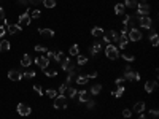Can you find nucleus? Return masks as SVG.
<instances>
[{
	"mask_svg": "<svg viewBox=\"0 0 159 119\" xmlns=\"http://www.w3.org/2000/svg\"><path fill=\"white\" fill-rule=\"evenodd\" d=\"M35 63L40 67L41 70H46V68H48V65H49V61L45 57V56H40V57H35Z\"/></svg>",
	"mask_w": 159,
	"mask_h": 119,
	"instance_id": "obj_8",
	"label": "nucleus"
},
{
	"mask_svg": "<svg viewBox=\"0 0 159 119\" xmlns=\"http://www.w3.org/2000/svg\"><path fill=\"white\" fill-rule=\"evenodd\" d=\"M123 94H124V86H118V89L111 92V95H113V97H116V98H119Z\"/></svg>",
	"mask_w": 159,
	"mask_h": 119,
	"instance_id": "obj_28",
	"label": "nucleus"
},
{
	"mask_svg": "<svg viewBox=\"0 0 159 119\" xmlns=\"http://www.w3.org/2000/svg\"><path fill=\"white\" fill-rule=\"evenodd\" d=\"M138 119H146V116H145V114H142V113H140V118H138Z\"/></svg>",
	"mask_w": 159,
	"mask_h": 119,
	"instance_id": "obj_54",
	"label": "nucleus"
},
{
	"mask_svg": "<svg viewBox=\"0 0 159 119\" xmlns=\"http://www.w3.org/2000/svg\"><path fill=\"white\" fill-rule=\"evenodd\" d=\"M18 3H19V5H27L29 2H27V0H18Z\"/></svg>",
	"mask_w": 159,
	"mask_h": 119,
	"instance_id": "obj_52",
	"label": "nucleus"
},
{
	"mask_svg": "<svg viewBox=\"0 0 159 119\" xmlns=\"http://www.w3.org/2000/svg\"><path fill=\"white\" fill-rule=\"evenodd\" d=\"M129 21H130V14H124V18H123V26H129Z\"/></svg>",
	"mask_w": 159,
	"mask_h": 119,
	"instance_id": "obj_42",
	"label": "nucleus"
},
{
	"mask_svg": "<svg viewBox=\"0 0 159 119\" xmlns=\"http://www.w3.org/2000/svg\"><path fill=\"white\" fill-rule=\"evenodd\" d=\"M5 33H6V27L3 26V24H2V26H0V38H2V37H3V35H5Z\"/></svg>",
	"mask_w": 159,
	"mask_h": 119,
	"instance_id": "obj_46",
	"label": "nucleus"
},
{
	"mask_svg": "<svg viewBox=\"0 0 159 119\" xmlns=\"http://www.w3.org/2000/svg\"><path fill=\"white\" fill-rule=\"evenodd\" d=\"M34 49H35L37 53H46V51H48V48H45V46H41V45H37Z\"/></svg>",
	"mask_w": 159,
	"mask_h": 119,
	"instance_id": "obj_40",
	"label": "nucleus"
},
{
	"mask_svg": "<svg viewBox=\"0 0 159 119\" xmlns=\"http://www.w3.org/2000/svg\"><path fill=\"white\" fill-rule=\"evenodd\" d=\"M76 63H78V67L86 65V63H88V57H86V56H83V54H78V56H76Z\"/></svg>",
	"mask_w": 159,
	"mask_h": 119,
	"instance_id": "obj_20",
	"label": "nucleus"
},
{
	"mask_svg": "<svg viewBox=\"0 0 159 119\" xmlns=\"http://www.w3.org/2000/svg\"><path fill=\"white\" fill-rule=\"evenodd\" d=\"M86 76H88L89 79H92V78H96V76H97V73H96V71H91V73H88V75H86Z\"/></svg>",
	"mask_w": 159,
	"mask_h": 119,
	"instance_id": "obj_50",
	"label": "nucleus"
},
{
	"mask_svg": "<svg viewBox=\"0 0 159 119\" xmlns=\"http://www.w3.org/2000/svg\"><path fill=\"white\" fill-rule=\"evenodd\" d=\"M121 57L124 59V61H127V62H134V61H135V56H134L132 53H126V51L123 53Z\"/></svg>",
	"mask_w": 159,
	"mask_h": 119,
	"instance_id": "obj_25",
	"label": "nucleus"
},
{
	"mask_svg": "<svg viewBox=\"0 0 159 119\" xmlns=\"http://www.w3.org/2000/svg\"><path fill=\"white\" fill-rule=\"evenodd\" d=\"M46 95H48L49 98H54L57 95V90L56 89H48V90H46Z\"/></svg>",
	"mask_w": 159,
	"mask_h": 119,
	"instance_id": "obj_38",
	"label": "nucleus"
},
{
	"mask_svg": "<svg viewBox=\"0 0 159 119\" xmlns=\"http://www.w3.org/2000/svg\"><path fill=\"white\" fill-rule=\"evenodd\" d=\"M68 63H70V57H64V59L61 61V68H62V70H67Z\"/></svg>",
	"mask_w": 159,
	"mask_h": 119,
	"instance_id": "obj_33",
	"label": "nucleus"
},
{
	"mask_svg": "<svg viewBox=\"0 0 159 119\" xmlns=\"http://www.w3.org/2000/svg\"><path fill=\"white\" fill-rule=\"evenodd\" d=\"M118 40H119V32L113 30V41H115V43H118Z\"/></svg>",
	"mask_w": 159,
	"mask_h": 119,
	"instance_id": "obj_47",
	"label": "nucleus"
},
{
	"mask_svg": "<svg viewBox=\"0 0 159 119\" xmlns=\"http://www.w3.org/2000/svg\"><path fill=\"white\" fill-rule=\"evenodd\" d=\"M123 116H124V118H130V116H132V110L124 108V110H123Z\"/></svg>",
	"mask_w": 159,
	"mask_h": 119,
	"instance_id": "obj_43",
	"label": "nucleus"
},
{
	"mask_svg": "<svg viewBox=\"0 0 159 119\" xmlns=\"http://www.w3.org/2000/svg\"><path fill=\"white\" fill-rule=\"evenodd\" d=\"M84 103H86V108H88V110H92V108L96 106V102L92 100V98H89V100H88V102H84Z\"/></svg>",
	"mask_w": 159,
	"mask_h": 119,
	"instance_id": "obj_39",
	"label": "nucleus"
},
{
	"mask_svg": "<svg viewBox=\"0 0 159 119\" xmlns=\"http://www.w3.org/2000/svg\"><path fill=\"white\" fill-rule=\"evenodd\" d=\"M27 2H29V0H27Z\"/></svg>",
	"mask_w": 159,
	"mask_h": 119,
	"instance_id": "obj_55",
	"label": "nucleus"
},
{
	"mask_svg": "<svg viewBox=\"0 0 159 119\" xmlns=\"http://www.w3.org/2000/svg\"><path fill=\"white\" fill-rule=\"evenodd\" d=\"M34 90H35L38 95H43V89H41L40 84H35V86H34Z\"/></svg>",
	"mask_w": 159,
	"mask_h": 119,
	"instance_id": "obj_41",
	"label": "nucleus"
},
{
	"mask_svg": "<svg viewBox=\"0 0 159 119\" xmlns=\"http://www.w3.org/2000/svg\"><path fill=\"white\" fill-rule=\"evenodd\" d=\"M65 90H67V84L64 83V84L59 86V94H65Z\"/></svg>",
	"mask_w": 159,
	"mask_h": 119,
	"instance_id": "obj_44",
	"label": "nucleus"
},
{
	"mask_svg": "<svg viewBox=\"0 0 159 119\" xmlns=\"http://www.w3.org/2000/svg\"><path fill=\"white\" fill-rule=\"evenodd\" d=\"M132 111H135V113H143V111H145V102H137L134 105Z\"/></svg>",
	"mask_w": 159,
	"mask_h": 119,
	"instance_id": "obj_17",
	"label": "nucleus"
},
{
	"mask_svg": "<svg viewBox=\"0 0 159 119\" xmlns=\"http://www.w3.org/2000/svg\"><path fill=\"white\" fill-rule=\"evenodd\" d=\"M0 21H5V10H3V8L2 6H0Z\"/></svg>",
	"mask_w": 159,
	"mask_h": 119,
	"instance_id": "obj_48",
	"label": "nucleus"
},
{
	"mask_svg": "<svg viewBox=\"0 0 159 119\" xmlns=\"http://www.w3.org/2000/svg\"><path fill=\"white\" fill-rule=\"evenodd\" d=\"M150 113H151V116H153V118H158V116H159V113H158L156 108H153V110L150 111Z\"/></svg>",
	"mask_w": 159,
	"mask_h": 119,
	"instance_id": "obj_49",
	"label": "nucleus"
},
{
	"mask_svg": "<svg viewBox=\"0 0 159 119\" xmlns=\"http://www.w3.org/2000/svg\"><path fill=\"white\" fill-rule=\"evenodd\" d=\"M76 94H78V90L75 89V87H72V86H67V90H65V97L67 98H75L76 97Z\"/></svg>",
	"mask_w": 159,
	"mask_h": 119,
	"instance_id": "obj_12",
	"label": "nucleus"
},
{
	"mask_svg": "<svg viewBox=\"0 0 159 119\" xmlns=\"http://www.w3.org/2000/svg\"><path fill=\"white\" fill-rule=\"evenodd\" d=\"M151 6L148 3H137V14L140 16H150Z\"/></svg>",
	"mask_w": 159,
	"mask_h": 119,
	"instance_id": "obj_4",
	"label": "nucleus"
},
{
	"mask_svg": "<svg viewBox=\"0 0 159 119\" xmlns=\"http://www.w3.org/2000/svg\"><path fill=\"white\" fill-rule=\"evenodd\" d=\"M21 30H22V27L19 26V24H8V26H6V32H8L10 35H16Z\"/></svg>",
	"mask_w": 159,
	"mask_h": 119,
	"instance_id": "obj_9",
	"label": "nucleus"
},
{
	"mask_svg": "<svg viewBox=\"0 0 159 119\" xmlns=\"http://www.w3.org/2000/svg\"><path fill=\"white\" fill-rule=\"evenodd\" d=\"M123 78L126 79V81H140V73H138V71L130 70V71H127V73H124Z\"/></svg>",
	"mask_w": 159,
	"mask_h": 119,
	"instance_id": "obj_6",
	"label": "nucleus"
},
{
	"mask_svg": "<svg viewBox=\"0 0 159 119\" xmlns=\"http://www.w3.org/2000/svg\"><path fill=\"white\" fill-rule=\"evenodd\" d=\"M45 75H46L48 78H54V76H57V71H56V70H48V68H46V70H45Z\"/></svg>",
	"mask_w": 159,
	"mask_h": 119,
	"instance_id": "obj_37",
	"label": "nucleus"
},
{
	"mask_svg": "<svg viewBox=\"0 0 159 119\" xmlns=\"http://www.w3.org/2000/svg\"><path fill=\"white\" fill-rule=\"evenodd\" d=\"M124 8H126V6H124L123 3H118V5L115 6V13H116V14H119V16L124 14Z\"/></svg>",
	"mask_w": 159,
	"mask_h": 119,
	"instance_id": "obj_32",
	"label": "nucleus"
},
{
	"mask_svg": "<svg viewBox=\"0 0 159 119\" xmlns=\"http://www.w3.org/2000/svg\"><path fill=\"white\" fill-rule=\"evenodd\" d=\"M100 49H102V46H100V43H94V45L91 46V49H89V53H91V56H97Z\"/></svg>",
	"mask_w": 159,
	"mask_h": 119,
	"instance_id": "obj_21",
	"label": "nucleus"
},
{
	"mask_svg": "<svg viewBox=\"0 0 159 119\" xmlns=\"http://www.w3.org/2000/svg\"><path fill=\"white\" fill-rule=\"evenodd\" d=\"M126 37H127V40H129V41H140L142 37H143V33H142L140 30H137V27H132V29L127 32Z\"/></svg>",
	"mask_w": 159,
	"mask_h": 119,
	"instance_id": "obj_3",
	"label": "nucleus"
},
{
	"mask_svg": "<svg viewBox=\"0 0 159 119\" xmlns=\"http://www.w3.org/2000/svg\"><path fill=\"white\" fill-rule=\"evenodd\" d=\"M67 100H68V98L65 97L64 94H57L56 97H54V108H56V110L67 108Z\"/></svg>",
	"mask_w": 159,
	"mask_h": 119,
	"instance_id": "obj_2",
	"label": "nucleus"
},
{
	"mask_svg": "<svg viewBox=\"0 0 159 119\" xmlns=\"http://www.w3.org/2000/svg\"><path fill=\"white\" fill-rule=\"evenodd\" d=\"M32 62H34V61H32V57H30L29 54H24V56H22V59H21V65H22V67H29Z\"/></svg>",
	"mask_w": 159,
	"mask_h": 119,
	"instance_id": "obj_18",
	"label": "nucleus"
},
{
	"mask_svg": "<svg viewBox=\"0 0 159 119\" xmlns=\"http://www.w3.org/2000/svg\"><path fill=\"white\" fill-rule=\"evenodd\" d=\"M30 19H38V18H40V16H41V13H40V10H32V11H30Z\"/></svg>",
	"mask_w": 159,
	"mask_h": 119,
	"instance_id": "obj_36",
	"label": "nucleus"
},
{
	"mask_svg": "<svg viewBox=\"0 0 159 119\" xmlns=\"http://www.w3.org/2000/svg\"><path fill=\"white\" fill-rule=\"evenodd\" d=\"M8 79H11V81H21L22 79V73L18 70H10L8 71Z\"/></svg>",
	"mask_w": 159,
	"mask_h": 119,
	"instance_id": "obj_10",
	"label": "nucleus"
},
{
	"mask_svg": "<svg viewBox=\"0 0 159 119\" xmlns=\"http://www.w3.org/2000/svg\"><path fill=\"white\" fill-rule=\"evenodd\" d=\"M19 22H21V24H19V26H29V24H30V16H29V13H27V11H24V13H22L21 16H19Z\"/></svg>",
	"mask_w": 159,
	"mask_h": 119,
	"instance_id": "obj_11",
	"label": "nucleus"
},
{
	"mask_svg": "<svg viewBox=\"0 0 159 119\" xmlns=\"http://www.w3.org/2000/svg\"><path fill=\"white\" fill-rule=\"evenodd\" d=\"M38 33H40L41 37H48V38L54 37V30L53 29H38Z\"/></svg>",
	"mask_w": 159,
	"mask_h": 119,
	"instance_id": "obj_15",
	"label": "nucleus"
},
{
	"mask_svg": "<svg viewBox=\"0 0 159 119\" xmlns=\"http://www.w3.org/2000/svg\"><path fill=\"white\" fill-rule=\"evenodd\" d=\"M103 40H105L107 43H111V41H113V30L103 32Z\"/></svg>",
	"mask_w": 159,
	"mask_h": 119,
	"instance_id": "obj_27",
	"label": "nucleus"
},
{
	"mask_svg": "<svg viewBox=\"0 0 159 119\" xmlns=\"http://www.w3.org/2000/svg\"><path fill=\"white\" fill-rule=\"evenodd\" d=\"M150 41H151V45H153V46H158L159 45V37H158L156 32H153V33L150 35Z\"/></svg>",
	"mask_w": 159,
	"mask_h": 119,
	"instance_id": "obj_26",
	"label": "nucleus"
},
{
	"mask_svg": "<svg viewBox=\"0 0 159 119\" xmlns=\"http://www.w3.org/2000/svg\"><path fill=\"white\" fill-rule=\"evenodd\" d=\"M156 86H158L156 81H146V83H145V90H146L148 94H151L154 89H156Z\"/></svg>",
	"mask_w": 159,
	"mask_h": 119,
	"instance_id": "obj_14",
	"label": "nucleus"
},
{
	"mask_svg": "<svg viewBox=\"0 0 159 119\" xmlns=\"http://www.w3.org/2000/svg\"><path fill=\"white\" fill-rule=\"evenodd\" d=\"M76 95H78V100L80 102H88L89 100V94L86 92V90H84V89H81V90H78V94H76Z\"/></svg>",
	"mask_w": 159,
	"mask_h": 119,
	"instance_id": "obj_16",
	"label": "nucleus"
},
{
	"mask_svg": "<svg viewBox=\"0 0 159 119\" xmlns=\"http://www.w3.org/2000/svg\"><path fill=\"white\" fill-rule=\"evenodd\" d=\"M43 0H29V3H32V5H38V3H41Z\"/></svg>",
	"mask_w": 159,
	"mask_h": 119,
	"instance_id": "obj_51",
	"label": "nucleus"
},
{
	"mask_svg": "<svg viewBox=\"0 0 159 119\" xmlns=\"http://www.w3.org/2000/svg\"><path fill=\"white\" fill-rule=\"evenodd\" d=\"M130 70H132V68H130V65H126V67H124V73H127V71H130Z\"/></svg>",
	"mask_w": 159,
	"mask_h": 119,
	"instance_id": "obj_53",
	"label": "nucleus"
},
{
	"mask_svg": "<svg viewBox=\"0 0 159 119\" xmlns=\"http://www.w3.org/2000/svg\"><path fill=\"white\" fill-rule=\"evenodd\" d=\"M100 90H102V86H100V84H94V86L91 87V94L92 95H97Z\"/></svg>",
	"mask_w": 159,
	"mask_h": 119,
	"instance_id": "obj_34",
	"label": "nucleus"
},
{
	"mask_svg": "<svg viewBox=\"0 0 159 119\" xmlns=\"http://www.w3.org/2000/svg\"><path fill=\"white\" fill-rule=\"evenodd\" d=\"M103 32H105V30H103L102 29V27H94V29H92L91 30V35H92V37H103Z\"/></svg>",
	"mask_w": 159,
	"mask_h": 119,
	"instance_id": "obj_19",
	"label": "nucleus"
},
{
	"mask_svg": "<svg viewBox=\"0 0 159 119\" xmlns=\"http://www.w3.org/2000/svg\"><path fill=\"white\" fill-rule=\"evenodd\" d=\"M35 71L34 70H27V71H24V73H22V78H26V79H32V78H35Z\"/></svg>",
	"mask_w": 159,
	"mask_h": 119,
	"instance_id": "obj_30",
	"label": "nucleus"
},
{
	"mask_svg": "<svg viewBox=\"0 0 159 119\" xmlns=\"http://www.w3.org/2000/svg\"><path fill=\"white\" fill-rule=\"evenodd\" d=\"M124 81H126L124 78H118V79L115 81V84H116V86H124Z\"/></svg>",
	"mask_w": 159,
	"mask_h": 119,
	"instance_id": "obj_45",
	"label": "nucleus"
},
{
	"mask_svg": "<svg viewBox=\"0 0 159 119\" xmlns=\"http://www.w3.org/2000/svg\"><path fill=\"white\" fill-rule=\"evenodd\" d=\"M138 22H140V27H143V29H151L153 27V21H151L150 16H140Z\"/></svg>",
	"mask_w": 159,
	"mask_h": 119,
	"instance_id": "obj_5",
	"label": "nucleus"
},
{
	"mask_svg": "<svg viewBox=\"0 0 159 119\" xmlns=\"http://www.w3.org/2000/svg\"><path fill=\"white\" fill-rule=\"evenodd\" d=\"M89 83V78L86 76V75H80V76H76V84L83 86V84H88Z\"/></svg>",
	"mask_w": 159,
	"mask_h": 119,
	"instance_id": "obj_22",
	"label": "nucleus"
},
{
	"mask_svg": "<svg viewBox=\"0 0 159 119\" xmlns=\"http://www.w3.org/2000/svg\"><path fill=\"white\" fill-rule=\"evenodd\" d=\"M105 56L110 61H116V59L119 57V51H118V48H116L115 45H111V43H108L107 48H105Z\"/></svg>",
	"mask_w": 159,
	"mask_h": 119,
	"instance_id": "obj_1",
	"label": "nucleus"
},
{
	"mask_svg": "<svg viewBox=\"0 0 159 119\" xmlns=\"http://www.w3.org/2000/svg\"><path fill=\"white\" fill-rule=\"evenodd\" d=\"M41 3H43L46 8H54L56 6V0H43Z\"/></svg>",
	"mask_w": 159,
	"mask_h": 119,
	"instance_id": "obj_35",
	"label": "nucleus"
},
{
	"mask_svg": "<svg viewBox=\"0 0 159 119\" xmlns=\"http://www.w3.org/2000/svg\"><path fill=\"white\" fill-rule=\"evenodd\" d=\"M10 48H11V45L8 40H2L0 41V51H10Z\"/></svg>",
	"mask_w": 159,
	"mask_h": 119,
	"instance_id": "obj_24",
	"label": "nucleus"
},
{
	"mask_svg": "<svg viewBox=\"0 0 159 119\" xmlns=\"http://www.w3.org/2000/svg\"><path fill=\"white\" fill-rule=\"evenodd\" d=\"M123 5L126 8H137V0H126Z\"/></svg>",
	"mask_w": 159,
	"mask_h": 119,
	"instance_id": "obj_31",
	"label": "nucleus"
},
{
	"mask_svg": "<svg viewBox=\"0 0 159 119\" xmlns=\"http://www.w3.org/2000/svg\"><path fill=\"white\" fill-rule=\"evenodd\" d=\"M64 57H65V56H64V53H62V51H54V56H53V59H54L56 62H61Z\"/></svg>",
	"mask_w": 159,
	"mask_h": 119,
	"instance_id": "obj_29",
	"label": "nucleus"
},
{
	"mask_svg": "<svg viewBox=\"0 0 159 119\" xmlns=\"http://www.w3.org/2000/svg\"><path fill=\"white\" fill-rule=\"evenodd\" d=\"M16 110H18V113L21 114V116H29L30 111H32V110H30V106L27 105V103H19Z\"/></svg>",
	"mask_w": 159,
	"mask_h": 119,
	"instance_id": "obj_7",
	"label": "nucleus"
},
{
	"mask_svg": "<svg viewBox=\"0 0 159 119\" xmlns=\"http://www.w3.org/2000/svg\"><path fill=\"white\" fill-rule=\"evenodd\" d=\"M68 54L73 56V57H76V56L80 54V46H78V45H72L70 49H68Z\"/></svg>",
	"mask_w": 159,
	"mask_h": 119,
	"instance_id": "obj_23",
	"label": "nucleus"
},
{
	"mask_svg": "<svg viewBox=\"0 0 159 119\" xmlns=\"http://www.w3.org/2000/svg\"><path fill=\"white\" fill-rule=\"evenodd\" d=\"M127 43H129V40H127V37H126V35H119L118 46H116V48H118V49H119V48H121V49H124V48L127 46Z\"/></svg>",
	"mask_w": 159,
	"mask_h": 119,
	"instance_id": "obj_13",
	"label": "nucleus"
}]
</instances>
